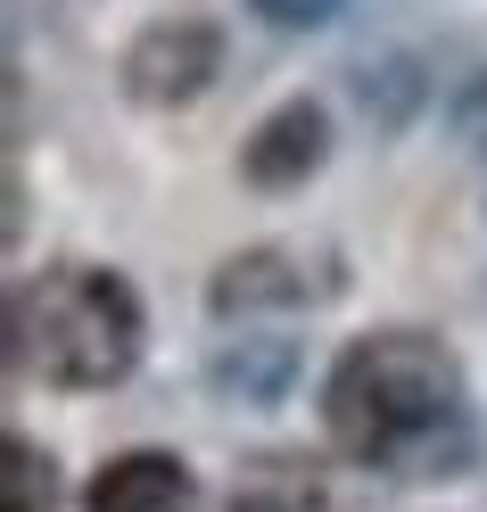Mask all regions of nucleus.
Returning a JSON list of instances; mask_svg holds the SVG:
<instances>
[{"mask_svg": "<svg viewBox=\"0 0 487 512\" xmlns=\"http://www.w3.org/2000/svg\"><path fill=\"white\" fill-rule=\"evenodd\" d=\"M322 422L347 463L430 479L471 455L463 422V364L430 331H372L322 380Z\"/></svg>", "mask_w": 487, "mask_h": 512, "instance_id": "obj_1", "label": "nucleus"}, {"mask_svg": "<svg viewBox=\"0 0 487 512\" xmlns=\"http://www.w3.org/2000/svg\"><path fill=\"white\" fill-rule=\"evenodd\" d=\"M9 356L42 389H116L141 364V298L100 265H50L9 298Z\"/></svg>", "mask_w": 487, "mask_h": 512, "instance_id": "obj_2", "label": "nucleus"}, {"mask_svg": "<svg viewBox=\"0 0 487 512\" xmlns=\"http://www.w3.org/2000/svg\"><path fill=\"white\" fill-rule=\"evenodd\" d=\"M215 67H223L215 25L174 17V25H149V34L124 50V91H133L141 108H190L215 83Z\"/></svg>", "mask_w": 487, "mask_h": 512, "instance_id": "obj_3", "label": "nucleus"}, {"mask_svg": "<svg viewBox=\"0 0 487 512\" xmlns=\"http://www.w3.org/2000/svg\"><path fill=\"white\" fill-rule=\"evenodd\" d=\"M199 504V479H190L182 455H157V446H133V455H108L83 488V512H190Z\"/></svg>", "mask_w": 487, "mask_h": 512, "instance_id": "obj_4", "label": "nucleus"}, {"mask_svg": "<svg viewBox=\"0 0 487 512\" xmlns=\"http://www.w3.org/2000/svg\"><path fill=\"white\" fill-rule=\"evenodd\" d=\"M322 149H331V124H322V108H314V100H289V108H273V116L248 133L240 174H248L256 190H298V182L322 166Z\"/></svg>", "mask_w": 487, "mask_h": 512, "instance_id": "obj_5", "label": "nucleus"}, {"mask_svg": "<svg viewBox=\"0 0 487 512\" xmlns=\"http://www.w3.org/2000/svg\"><path fill=\"white\" fill-rule=\"evenodd\" d=\"M306 298V281L289 273L281 248H256V256H232V265L215 273V314H248V306H289Z\"/></svg>", "mask_w": 487, "mask_h": 512, "instance_id": "obj_6", "label": "nucleus"}, {"mask_svg": "<svg viewBox=\"0 0 487 512\" xmlns=\"http://www.w3.org/2000/svg\"><path fill=\"white\" fill-rule=\"evenodd\" d=\"M0 512H58V471L42 446H25V438L0 446Z\"/></svg>", "mask_w": 487, "mask_h": 512, "instance_id": "obj_7", "label": "nucleus"}, {"mask_svg": "<svg viewBox=\"0 0 487 512\" xmlns=\"http://www.w3.org/2000/svg\"><path fill=\"white\" fill-rule=\"evenodd\" d=\"M347 0H256V17L265 25H289V34H306V25H331Z\"/></svg>", "mask_w": 487, "mask_h": 512, "instance_id": "obj_8", "label": "nucleus"}, {"mask_svg": "<svg viewBox=\"0 0 487 512\" xmlns=\"http://www.w3.org/2000/svg\"><path fill=\"white\" fill-rule=\"evenodd\" d=\"M232 512H289V504H273V496H240Z\"/></svg>", "mask_w": 487, "mask_h": 512, "instance_id": "obj_9", "label": "nucleus"}]
</instances>
